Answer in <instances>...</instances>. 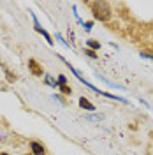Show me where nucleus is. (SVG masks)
<instances>
[{
    "instance_id": "f257e3e1",
    "label": "nucleus",
    "mask_w": 153,
    "mask_h": 155,
    "mask_svg": "<svg viewBox=\"0 0 153 155\" xmlns=\"http://www.w3.org/2000/svg\"><path fill=\"white\" fill-rule=\"evenodd\" d=\"M90 9H92V14L93 18L99 19V21H109L111 16H113V11H111V5L104 2V0H97V2H88Z\"/></svg>"
},
{
    "instance_id": "f03ea898",
    "label": "nucleus",
    "mask_w": 153,
    "mask_h": 155,
    "mask_svg": "<svg viewBox=\"0 0 153 155\" xmlns=\"http://www.w3.org/2000/svg\"><path fill=\"white\" fill-rule=\"evenodd\" d=\"M28 69H30V72H32L34 76H37V78L44 74V69H42V65L39 64L35 58H30V60H28Z\"/></svg>"
},
{
    "instance_id": "7ed1b4c3",
    "label": "nucleus",
    "mask_w": 153,
    "mask_h": 155,
    "mask_svg": "<svg viewBox=\"0 0 153 155\" xmlns=\"http://www.w3.org/2000/svg\"><path fill=\"white\" fill-rule=\"evenodd\" d=\"M30 150H32V155H46V148L41 143H37V141L30 143Z\"/></svg>"
},
{
    "instance_id": "20e7f679",
    "label": "nucleus",
    "mask_w": 153,
    "mask_h": 155,
    "mask_svg": "<svg viewBox=\"0 0 153 155\" xmlns=\"http://www.w3.org/2000/svg\"><path fill=\"white\" fill-rule=\"evenodd\" d=\"M79 106L83 107V109H86V111H95V106L86 97H79Z\"/></svg>"
},
{
    "instance_id": "39448f33",
    "label": "nucleus",
    "mask_w": 153,
    "mask_h": 155,
    "mask_svg": "<svg viewBox=\"0 0 153 155\" xmlns=\"http://www.w3.org/2000/svg\"><path fill=\"white\" fill-rule=\"evenodd\" d=\"M34 28L37 30L39 34H42V35H44V39L48 41V44H53V39H51V35H49L48 32H46V30H44L42 27H41V25H39V23H37V19H35V27H34Z\"/></svg>"
},
{
    "instance_id": "423d86ee",
    "label": "nucleus",
    "mask_w": 153,
    "mask_h": 155,
    "mask_svg": "<svg viewBox=\"0 0 153 155\" xmlns=\"http://www.w3.org/2000/svg\"><path fill=\"white\" fill-rule=\"evenodd\" d=\"M86 44H88V49H92V51H97V49L100 48V44L93 41V39H90V41H86Z\"/></svg>"
},
{
    "instance_id": "0eeeda50",
    "label": "nucleus",
    "mask_w": 153,
    "mask_h": 155,
    "mask_svg": "<svg viewBox=\"0 0 153 155\" xmlns=\"http://www.w3.org/2000/svg\"><path fill=\"white\" fill-rule=\"evenodd\" d=\"M58 87H60V92H62L63 95H70V94H72V88L69 87L67 83H63V85H58Z\"/></svg>"
},
{
    "instance_id": "6e6552de",
    "label": "nucleus",
    "mask_w": 153,
    "mask_h": 155,
    "mask_svg": "<svg viewBox=\"0 0 153 155\" xmlns=\"http://www.w3.org/2000/svg\"><path fill=\"white\" fill-rule=\"evenodd\" d=\"M85 55H88L90 58H97V57H99V55H97V51H92V49H88V48L85 49Z\"/></svg>"
},
{
    "instance_id": "1a4fd4ad",
    "label": "nucleus",
    "mask_w": 153,
    "mask_h": 155,
    "mask_svg": "<svg viewBox=\"0 0 153 155\" xmlns=\"http://www.w3.org/2000/svg\"><path fill=\"white\" fill-rule=\"evenodd\" d=\"M46 83H48L49 87H57V81H55L51 76H46Z\"/></svg>"
},
{
    "instance_id": "9d476101",
    "label": "nucleus",
    "mask_w": 153,
    "mask_h": 155,
    "mask_svg": "<svg viewBox=\"0 0 153 155\" xmlns=\"http://www.w3.org/2000/svg\"><path fill=\"white\" fill-rule=\"evenodd\" d=\"M63 83H67V78L63 76V74H60V76H58V83L57 85H63Z\"/></svg>"
},
{
    "instance_id": "9b49d317",
    "label": "nucleus",
    "mask_w": 153,
    "mask_h": 155,
    "mask_svg": "<svg viewBox=\"0 0 153 155\" xmlns=\"http://www.w3.org/2000/svg\"><path fill=\"white\" fill-rule=\"evenodd\" d=\"M141 57H143V58H151V60H153V53H151V51H143V53H141Z\"/></svg>"
},
{
    "instance_id": "f8f14e48",
    "label": "nucleus",
    "mask_w": 153,
    "mask_h": 155,
    "mask_svg": "<svg viewBox=\"0 0 153 155\" xmlns=\"http://www.w3.org/2000/svg\"><path fill=\"white\" fill-rule=\"evenodd\" d=\"M92 25H93L92 21H86V23H85V28L86 30H92Z\"/></svg>"
},
{
    "instance_id": "ddd939ff",
    "label": "nucleus",
    "mask_w": 153,
    "mask_h": 155,
    "mask_svg": "<svg viewBox=\"0 0 153 155\" xmlns=\"http://www.w3.org/2000/svg\"><path fill=\"white\" fill-rule=\"evenodd\" d=\"M0 155H9L7 152H0Z\"/></svg>"
},
{
    "instance_id": "4468645a",
    "label": "nucleus",
    "mask_w": 153,
    "mask_h": 155,
    "mask_svg": "<svg viewBox=\"0 0 153 155\" xmlns=\"http://www.w3.org/2000/svg\"><path fill=\"white\" fill-rule=\"evenodd\" d=\"M25 155H32V153H25Z\"/></svg>"
}]
</instances>
